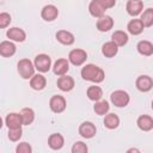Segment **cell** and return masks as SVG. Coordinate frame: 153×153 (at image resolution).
<instances>
[{
	"label": "cell",
	"mask_w": 153,
	"mask_h": 153,
	"mask_svg": "<svg viewBox=\"0 0 153 153\" xmlns=\"http://www.w3.org/2000/svg\"><path fill=\"white\" fill-rule=\"evenodd\" d=\"M81 76L84 80H88V81H93V82L98 84L104 80L105 74H104V71L102 68H99L98 66H96L93 63H88L82 67Z\"/></svg>",
	"instance_id": "obj_1"
},
{
	"label": "cell",
	"mask_w": 153,
	"mask_h": 153,
	"mask_svg": "<svg viewBox=\"0 0 153 153\" xmlns=\"http://www.w3.org/2000/svg\"><path fill=\"white\" fill-rule=\"evenodd\" d=\"M18 73L23 79H31L35 75V65H32V62L29 59H22L19 60L18 65Z\"/></svg>",
	"instance_id": "obj_2"
},
{
	"label": "cell",
	"mask_w": 153,
	"mask_h": 153,
	"mask_svg": "<svg viewBox=\"0 0 153 153\" xmlns=\"http://www.w3.org/2000/svg\"><path fill=\"white\" fill-rule=\"evenodd\" d=\"M110 99H111V103L117 106V108H123V106H127L129 100H130V97L129 94L123 91V90H117V91H114L110 96Z\"/></svg>",
	"instance_id": "obj_3"
},
{
	"label": "cell",
	"mask_w": 153,
	"mask_h": 153,
	"mask_svg": "<svg viewBox=\"0 0 153 153\" xmlns=\"http://www.w3.org/2000/svg\"><path fill=\"white\" fill-rule=\"evenodd\" d=\"M36 69L41 73H45L50 69L51 67V59L49 55L47 54H39L35 57V62H33Z\"/></svg>",
	"instance_id": "obj_4"
},
{
	"label": "cell",
	"mask_w": 153,
	"mask_h": 153,
	"mask_svg": "<svg viewBox=\"0 0 153 153\" xmlns=\"http://www.w3.org/2000/svg\"><path fill=\"white\" fill-rule=\"evenodd\" d=\"M87 59V54L82 49H73L68 54V60L74 66H81Z\"/></svg>",
	"instance_id": "obj_5"
},
{
	"label": "cell",
	"mask_w": 153,
	"mask_h": 153,
	"mask_svg": "<svg viewBox=\"0 0 153 153\" xmlns=\"http://www.w3.org/2000/svg\"><path fill=\"white\" fill-rule=\"evenodd\" d=\"M66 99L62 97V96H53L51 98H50V100H49V106H50V109H51V111L53 112H55V114H60V112H62V111H65V109H66Z\"/></svg>",
	"instance_id": "obj_6"
},
{
	"label": "cell",
	"mask_w": 153,
	"mask_h": 153,
	"mask_svg": "<svg viewBox=\"0 0 153 153\" xmlns=\"http://www.w3.org/2000/svg\"><path fill=\"white\" fill-rule=\"evenodd\" d=\"M97 129L92 122H82L79 127V134L85 139H91L96 135Z\"/></svg>",
	"instance_id": "obj_7"
},
{
	"label": "cell",
	"mask_w": 153,
	"mask_h": 153,
	"mask_svg": "<svg viewBox=\"0 0 153 153\" xmlns=\"http://www.w3.org/2000/svg\"><path fill=\"white\" fill-rule=\"evenodd\" d=\"M135 85H136V88L139 91H141V92H148L153 87V80L148 75H140L136 79Z\"/></svg>",
	"instance_id": "obj_8"
},
{
	"label": "cell",
	"mask_w": 153,
	"mask_h": 153,
	"mask_svg": "<svg viewBox=\"0 0 153 153\" xmlns=\"http://www.w3.org/2000/svg\"><path fill=\"white\" fill-rule=\"evenodd\" d=\"M41 16L44 20L47 22H53L59 16V10L56 6L54 5H45L43 8H42V12H41Z\"/></svg>",
	"instance_id": "obj_9"
},
{
	"label": "cell",
	"mask_w": 153,
	"mask_h": 153,
	"mask_svg": "<svg viewBox=\"0 0 153 153\" xmlns=\"http://www.w3.org/2000/svg\"><path fill=\"white\" fill-rule=\"evenodd\" d=\"M5 123L7 126L8 129L11 128H22L23 126V120L20 114H16V112H11L6 116L5 118Z\"/></svg>",
	"instance_id": "obj_10"
},
{
	"label": "cell",
	"mask_w": 153,
	"mask_h": 153,
	"mask_svg": "<svg viewBox=\"0 0 153 153\" xmlns=\"http://www.w3.org/2000/svg\"><path fill=\"white\" fill-rule=\"evenodd\" d=\"M97 29L100 31V32H106L109 31L110 29H112L114 26V19L110 17V16H102L98 18L97 20Z\"/></svg>",
	"instance_id": "obj_11"
},
{
	"label": "cell",
	"mask_w": 153,
	"mask_h": 153,
	"mask_svg": "<svg viewBox=\"0 0 153 153\" xmlns=\"http://www.w3.org/2000/svg\"><path fill=\"white\" fill-rule=\"evenodd\" d=\"M57 87L63 92H68V91L73 90V87H74V79L66 74L61 75L57 79Z\"/></svg>",
	"instance_id": "obj_12"
},
{
	"label": "cell",
	"mask_w": 153,
	"mask_h": 153,
	"mask_svg": "<svg viewBox=\"0 0 153 153\" xmlns=\"http://www.w3.org/2000/svg\"><path fill=\"white\" fill-rule=\"evenodd\" d=\"M142 8H143V4L141 0H129L127 2V6H126L128 14H130L133 17L140 14L142 12Z\"/></svg>",
	"instance_id": "obj_13"
},
{
	"label": "cell",
	"mask_w": 153,
	"mask_h": 153,
	"mask_svg": "<svg viewBox=\"0 0 153 153\" xmlns=\"http://www.w3.org/2000/svg\"><path fill=\"white\" fill-rule=\"evenodd\" d=\"M69 69V62L66 60V59H59L54 66H53V72L54 74L61 76V75H65Z\"/></svg>",
	"instance_id": "obj_14"
},
{
	"label": "cell",
	"mask_w": 153,
	"mask_h": 153,
	"mask_svg": "<svg viewBox=\"0 0 153 153\" xmlns=\"http://www.w3.org/2000/svg\"><path fill=\"white\" fill-rule=\"evenodd\" d=\"M105 10H106V8L100 4L99 0H92V1L90 2V5H88V11H90L91 16H93V17H96V18H99V17L104 16Z\"/></svg>",
	"instance_id": "obj_15"
},
{
	"label": "cell",
	"mask_w": 153,
	"mask_h": 153,
	"mask_svg": "<svg viewBox=\"0 0 153 153\" xmlns=\"http://www.w3.org/2000/svg\"><path fill=\"white\" fill-rule=\"evenodd\" d=\"M63 143H65L63 136H62L61 134H57V133L51 134V135L49 136V139H48V145H49V147H50L51 149H54V151L61 149V148L63 147Z\"/></svg>",
	"instance_id": "obj_16"
},
{
	"label": "cell",
	"mask_w": 153,
	"mask_h": 153,
	"mask_svg": "<svg viewBox=\"0 0 153 153\" xmlns=\"http://www.w3.org/2000/svg\"><path fill=\"white\" fill-rule=\"evenodd\" d=\"M7 37L12 41H16V42H24L25 38H26V33L23 29H19V27H11L8 29L7 31Z\"/></svg>",
	"instance_id": "obj_17"
},
{
	"label": "cell",
	"mask_w": 153,
	"mask_h": 153,
	"mask_svg": "<svg viewBox=\"0 0 153 153\" xmlns=\"http://www.w3.org/2000/svg\"><path fill=\"white\" fill-rule=\"evenodd\" d=\"M137 127L143 131H149L153 129V118L148 115H141L136 121Z\"/></svg>",
	"instance_id": "obj_18"
},
{
	"label": "cell",
	"mask_w": 153,
	"mask_h": 153,
	"mask_svg": "<svg viewBox=\"0 0 153 153\" xmlns=\"http://www.w3.org/2000/svg\"><path fill=\"white\" fill-rule=\"evenodd\" d=\"M56 39L65 44V45H71L74 43V36L72 32L67 31V30H60L56 32Z\"/></svg>",
	"instance_id": "obj_19"
},
{
	"label": "cell",
	"mask_w": 153,
	"mask_h": 153,
	"mask_svg": "<svg viewBox=\"0 0 153 153\" xmlns=\"http://www.w3.org/2000/svg\"><path fill=\"white\" fill-rule=\"evenodd\" d=\"M117 51H118V45L114 41L106 42L102 47V53L105 57H114L117 54Z\"/></svg>",
	"instance_id": "obj_20"
},
{
	"label": "cell",
	"mask_w": 153,
	"mask_h": 153,
	"mask_svg": "<svg viewBox=\"0 0 153 153\" xmlns=\"http://www.w3.org/2000/svg\"><path fill=\"white\" fill-rule=\"evenodd\" d=\"M143 27H145V26H143L141 19H131V20L128 23V26H127L129 33H131V35H134V36L140 35V33L143 31Z\"/></svg>",
	"instance_id": "obj_21"
},
{
	"label": "cell",
	"mask_w": 153,
	"mask_h": 153,
	"mask_svg": "<svg viewBox=\"0 0 153 153\" xmlns=\"http://www.w3.org/2000/svg\"><path fill=\"white\" fill-rule=\"evenodd\" d=\"M16 53V45L10 41H4L0 43V54L4 57H10L14 55Z\"/></svg>",
	"instance_id": "obj_22"
},
{
	"label": "cell",
	"mask_w": 153,
	"mask_h": 153,
	"mask_svg": "<svg viewBox=\"0 0 153 153\" xmlns=\"http://www.w3.org/2000/svg\"><path fill=\"white\" fill-rule=\"evenodd\" d=\"M45 85H47V80L42 74H35L30 80V86L36 91L43 90Z\"/></svg>",
	"instance_id": "obj_23"
},
{
	"label": "cell",
	"mask_w": 153,
	"mask_h": 153,
	"mask_svg": "<svg viewBox=\"0 0 153 153\" xmlns=\"http://www.w3.org/2000/svg\"><path fill=\"white\" fill-rule=\"evenodd\" d=\"M136 48H137V51L143 56H151L153 54V44L148 41H140Z\"/></svg>",
	"instance_id": "obj_24"
},
{
	"label": "cell",
	"mask_w": 153,
	"mask_h": 153,
	"mask_svg": "<svg viewBox=\"0 0 153 153\" xmlns=\"http://www.w3.org/2000/svg\"><path fill=\"white\" fill-rule=\"evenodd\" d=\"M120 124V118L116 114H108L104 117V126L108 129H115Z\"/></svg>",
	"instance_id": "obj_25"
},
{
	"label": "cell",
	"mask_w": 153,
	"mask_h": 153,
	"mask_svg": "<svg viewBox=\"0 0 153 153\" xmlns=\"http://www.w3.org/2000/svg\"><path fill=\"white\" fill-rule=\"evenodd\" d=\"M112 41L118 45V47H123L124 44H127L128 42V35L124 32V31H121V30H117L112 33L111 36Z\"/></svg>",
	"instance_id": "obj_26"
},
{
	"label": "cell",
	"mask_w": 153,
	"mask_h": 153,
	"mask_svg": "<svg viewBox=\"0 0 153 153\" xmlns=\"http://www.w3.org/2000/svg\"><path fill=\"white\" fill-rule=\"evenodd\" d=\"M87 97H88V99H91L93 102H98L103 97V91L99 86H96V85L90 86L87 88Z\"/></svg>",
	"instance_id": "obj_27"
},
{
	"label": "cell",
	"mask_w": 153,
	"mask_h": 153,
	"mask_svg": "<svg viewBox=\"0 0 153 153\" xmlns=\"http://www.w3.org/2000/svg\"><path fill=\"white\" fill-rule=\"evenodd\" d=\"M20 116H22V120H23V124L24 126H29L35 120V112L32 109L30 108H24L22 109L20 111Z\"/></svg>",
	"instance_id": "obj_28"
},
{
	"label": "cell",
	"mask_w": 153,
	"mask_h": 153,
	"mask_svg": "<svg viewBox=\"0 0 153 153\" xmlns=\"http://www.w3.org/2000/svg\"><path fill=\"white\" fill-rule=\"evenodd\" d=\"M141 22L145 27H149L153 25V8H147L141 13Z\"/></svg>",
	"instance_id": "obj_29"
},
{
	"label": "cell",
	"mask_w": 153,
	"mask_h": 153,
	"mask_svg": "<svg viewBox=\"0 0 153 153\" xmlns=\"http://www.w3.org/2000/svg\"><path fill=\"white\" fill-rule=\"evenodd\" d=\"M109 109H110V106L106 100H98V102H96V104L93 106V110L97 115H106Z\"/></svg>",
	"instance_id": "obj_30"
},
{
	"label": "cell",
	"mask_w": 153,
	"mask_h": 153,
	"mask_svg": "<svg viewBox=\"0 0 153 153\" xmlns=\"http://www.w3.org/2000/svg\"><path fill=\"white\" fill-rule=\"evenodd\" d=\"M22 137V128H11L8 129V139L11 141H18Z\"/></svg>",
	"instance_id": "obj_31"
},
{
	"label": "cell",
	"mask_w": 153,
	"mask_h": 153,
	"mask_svg": "<svg viewBox=\"0 0 153 153\" xmlns=\"http://www.w3.org/2000/svg\"><path fill=\"white\" fill-rule=\"evenodd\" d=\"M87 149H88L87 146L81 141H76L72 147V152L73 153H86Z\"/></svg>",
	"instance_id": "obj_32"
},
{
	"label": "cell",
	"mask_w": 153,
	"mask_h": 153,
	"mask_svg": "<svg viewBox=\"0 0 153 153\" xmlns=\"http://www.w3.org/2000/svg\"><path fill=\"white\" fill-rule=\"evenodd\" d=\"M10 23H11V16L8 13H6V12L0 13V27L5 29Z\"/></svg>",
	"instance_id": "obj_33"
},
{
	"label": "cell",
	"mask_w": 153,
	"mask_h": 153,
	"mask_svg": "<svg viewBox=\"0 0 153 153\" xmlns=\"http://www.w3.org/2000/svg\"><path fill=\"white\" fill-rule=\"evenodd\" d=\"M16 152L17 153H31L32 152V148H31V146L27 142H22V143H19L17 146Z\"/></svg>",
	"instance_id": "obj_34"
},
{
	"label": "cell",
	"mask_w": 153,
	"mask_h": 153,
	"mask_svg": "<svg viewBox=\"0 0 153 153\" xmlns=\"http://www.w3.org/2000/svg\"><path fill=\"white\" fill-rule=\"evenodd\" d=\"M99 1H100V4H102L105 8H111V7H114L115 4H116V0H99Z\"/></svg>",
	"instance_id": "obj_35"
},
{
	"label": "cell",
	"mask_w": 153,
	"mask_h": 153,
	"mask_svg": "<svg viewBox=\"0 0 153 153\" xmlns=\"http://www.w3.org/2000/svg\"><path fill=\"white\" fill-rule=\"evenodd\" d=\"M128 152H139V149H136V148H130V149H128Z\"/></svg>",
	"instance_id": "obj_36"
},
{
	"label": "cell",
	"mask_w": 153,
	"mask_h": 153,
	"mask_svg": "<svg viewBox=\"0 0 153 153\" xmlns=\"http://www.w3.org/2000/svg\"><path fill=\"white\" fill-rule=\"evenodd\" d=\"M152 110H153V100H152Z\"/></svg>",
	"instance_id": "obj_37"
}]
</instances>
